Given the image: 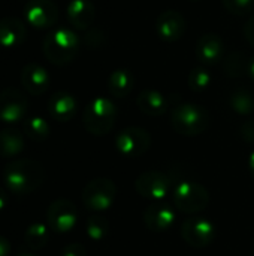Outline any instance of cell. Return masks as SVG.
<instances>
[{
	"label": "cell",
	"mask_w": 254,
	"mask_h": 256,
	"mask_svg": "<svg viewBox=\"0 0 254 256\" xmlns=\"http://www.w3.org/2000/svg\"><path fill=\"white\" fill-rule=\"evenodd\" d=\"M217 230L213 222L202 218L187 219L181 225V237L187 244L196 249H202L210 246L216 238Z\"/></svg>",
	"instance_id": "9c48e42d"
},
{
	"label": "cell",
	"mask_w": 254,
	"mask_h": 256,
	"mask_svg": "<svg viewBox=\"0 0 254 256\" xmlns=\"http://www.w3.org/2000/svg\"><path fill=\"white\" fill-rule=\"evenodd\" d=\"M244 34H246V39L249 40V44L254 46V15L246 22V26H244Z\"/></svg>",
	"instance_id": "1f68e13d"
},
{
	"label": "cell",
	"mask_w": 254,
	"mask_h": 256,
	"mask_svg": "<svg viewBox=\"0 0 254 256\" xmlns=\"http://www.w3.org/2000/svg\"><path fill=\"white\" fill-rule=\"evenodd\" d=\"M85 230H87L88 238H91L94 242H100L109 234V224L102 216H91V218H88V220L85 224Z\"/></svg>",
	"instance_id": "4316f807"
},
{
	"label": "cell",
	"mask_w": 254,
	"mask_h": 256,
	"mask_svg": "<svg viewBox=\"0 0 254 256\" xmlns=\"http://www.w3.org/2000/svg\"><path fill=\"white\" fill-rule=\"evenodd\" d=\"M171 178L160 171H147L142 172L136 182H135V189L136 192L148 200H156L160 201L166 198L171 192Z\"/></svg>",
	"instance_id": "30bf717a"
},
{
	"label": "cell",
	"mask_w": 254,
	"mask_h": 256,
	"mask_svg": "<svg viewBox=\"0 0 254 256\" xmlns=\"http://www.w3.org/2000/svg\"><path fill=\"white\" fill-rule=\"evenodd\" d=\"M46 220L51 231L57 234L70 232L78 220V210L75 204L69 200L60 198L51 202L46 210Z\"/></svg>",
	"instance_id": "52a82bcc"
},
{
	"label": "cell",
	"mask_w": 254,
	"mask_h": 256,
	"mask_svg": "<svg viewBox=\"0 0 254 256\" xmlns=\"http://www.w3.org/2000/svg\"><path fill=\"white\" fill-rule=\"evenodd\" d=\"M117 120V108L106 98L93 99L84 111V126L96 136H103L114 128Z\"/></svg>",
	"instance_id": "277c9868"
},
{
	"label": "cell",
	"mask_w": 254,
	"mask_h": 256,
	"mask_svg": "<svg viewBox=\"0 0 254 256\" xmlns=\"http://www.w3.org/2000/svg\"><path fill=\"white\" fill-rule=\"evenodd\" d=\"M151 146L150 134L138 126H130L123 129L115 138V147L118 153L126 158H139L148 152Z\"/></svg>",
	"instance_id": "ba28073f"
},
{
	"label": "cell",
	"mask_w": 254,
	"mask_h": 256,
	"mask_svg": "<svg viewBox=\"0 0 254 256\" xmlns=\"http://www.w3.org/2000/svg\"><path fill=\"white\" fill-rule=\"evenodd\" d=\"M223 52H225L223 40L220 39V36L214 33H207L201 36L195 50L196 58L202 64H208V66L220 62L223 58Z\"/></svg>",
	"instance_id": "2e32d148"
},
{
	"label": "cell",
	"mask_w": 254,
	"mask_h": 256,
	"mask_svg": "<svg viewBox=\"0 0 254 256\" xmlns=\"http://www.w3.org/2000/svg\"><path fill=\"white\" fill-rule=\"evenodd\" d=\"M61 256H87V250L79 243H70L63 249Z\"/></svg>",
	"instance_id": "f546056e"
},
{
	"label": "cell",
	"mask_w": 254,
	"mask_h": 256,
	"mask_svg": "<svg viewBox=\"0 0 254 256\" xmlns=\"http://www.w3.org/2000/svg\"><path fill=\"white\" fill-rule=\"evenodd\" d=\"M7 202H9V198H7V194H6V190H4L3 188H0V212L6 208Z\"/></svg>",
	"instance_id": "836d02e7"
},
{
	"label": "cell",
	"mask_w": 254,
	"mask_h": 256,
	"mask_svg": "<svg viewBox=\"0 0 254 256\" xmlns=\"http://www.w3.org/2000/svg\"><path fill=\"white\" fill-rule=\"evenodd\" d=\"M187 82H189L190 90H193L196 93H202V92L208 90V87L211 86L213 76L205 68H196L189 74Z\"/></svg>",
	"instance_id": "83f0119b"
},
{
	"label": "cell",
	"mask_w": 254,
	"mask_h": 256,
	"mask_svg": "<svg viewBox=\"0 0 254 256\" xmlns=\"http://www.w3.org/2000/svg\"><path fill=\"white\" fill-rule=\"evenodd\" d=\"M27 36L24 22L15 16H4L0 20V46L16 48Z\"/></svg>",
	"instance_id": "e0dca14e"
},
{
	"label": "cell",
	"mask_w": 254,
	"mask_h": 256,
	"mask_svg": "<svg viewBox=\"0 0 254 256\" xmlns=\"http://www.w3.org/2000/svg\"><path fill=\"white\" fill-rule=\"evenodd\" d=\"M223 6L234 15H246L252 12L254 8V0H222Z\"/></svg>",
	"instance_id": "f1b7e54d"
},
{
	"label": "cell",
	"mask_w": 254,
	"mask_h": 256,
	"mask_svg": "<svg viewBox=\"0 0 254 256\" xmlns=\"http://www.w3.org/2000/svg\"><path fill=\"white\" fill-rule=\"evenodd\" d=\"M24 15L33 27L46 28L55 24L58 8L52 0H30L24 6Z\"/></svg>",
	"instance_id": "7c38bea8"
},
{
	"label": "cell",
	"mask_w": 254,
	"mask_h": 256,
	"mask_svg": "<svg viewBox=\"0 0 254 256\" xmlns=\"http://www.w3.org/2000/svg\"><path fill=\"white\" fill-rule=\"evenodd\" d=\"M210 204L208 190L196 182H181L174 190V206L186 214L205 210Z\"/></svg>",
	"instance_id": "5b68a950"
},
{
	"label": "cell",
	"mask_w": 254,
	"mask_h": 256,
	"mask_svg": "<svg viewBox=\"0 0 254 256\" xmlns=\"http://www.w3.org/2000/svg\"><path fill=\"white\" fill-rule=\"evenodd\" d=\"M49 116L57 122H69L76 114V100L67 92H57L48 102Z\"/></svg>",
	"instance_id": "d6986e66"
},
{
	"label": "cell",
	"mask_w": 254,
	"mask_h": 256,
	"mask_svg": "<svg viewBox=\"0 0 254 256\" xmlns=\"http://www.w3.org/2000/svg\"><path fill=\"white\" fill-rule=\"evenodd\" d=\"M247 68H249V60L244 57V54L237 52V51L231 52L225 58V63H223L225 72L232 78H237V76H241V75L247 74Z\"/></svg>",
	"instance_id": "484cf974"
},
{
	"label": "cell",
	"mask_w": 254,
	"mask_h": 256,
	"mask_svg": "<svg viewBox=\"0 0 254 256\" xmlns=\"http://www.w3.org/2000/svg\"><path fill=\"white\" fill-rule=\"evenodd\" d=\"M48 242H49V226H46L45 224L36 222L25 230L24 243L31 250L43 249L48 244Z\"/></svg>",
	"instance_id": "603a6c76"
},
{
	"label": "cell",
	"mask_w": 254,
	"mask_h": 256,
	"mask_svg": "<svg viewBox=\"0 0 254 256\" xmlns=\"http://www.w3.org/2000/svg\"><path fill=\"white\" fill-rule=\"evenodd\" d=\"M117 186L112 180L99 177L88 182L82 190L84 206L91 212H105L115 201Z\"/></svg>",
	"instance_id": "8992f818"
},
{
	"label": "cell",
	"mask_w": 254,
	"mask_h": 256,
	"mask_svg": "<svg viewBox=\"0 0 254 256\" xmlns=\"http://www.w3.org/2000/svg\"><path fill=\"white\" fill-rule=\"evenodd\" d=\"M177 214L172 207L166 204H151L144 213L145 226L153 232H166L175 224Z\"/></svg>",
	"instance_id": "5bb4252c"
},
{
	"label": "cell",
	"mask_w": 254,
	"mask_h": 256,
	"mask_svg": "<svg viewBox=\"0 0 254 256\" xmlns=\"http://www.w3.org/2000/svg\"><path fill=\"white\" fill-rule=\"evenodd\" d=\"M96 18L94 4L90 0H70L67 4V20L69 22L78 28L85 30L88 28Z\"/></svg>",
	"instance_id": "ac0fdd59"
},
{
	"label": "cell",
	"mask_w": 254,
	"mask_h": 256,
	"mask_svg": "<svg viewBox=\"0 0 254 256\" xmlns=\"http://www.w3.org/2000/svg\"><path fill=\"white\" fill-rule=\"evenodd\" d=\"M10 254V243L7 238L0 236V256H9Z\"/></svg>",
	"instance_id": "d6a6232c"
},
{
	"label": "cell",
	"mask_w": 254,
	"mask_h": 256,
	"mask_svg": "<svg viewBox=\"0 0 254 256\" xmlns=\"http://www.w3.org/2000/svg\"><path fill=\"white\" fill-rule=\"evenodd\" d=\"M136 104H138V108L150 117H160L166 114L168 106H169L168 99L160 92H156V90L141 92L138 94Z\"/></svg>",
	"instance_id": "ffe728a7"
},
{
	"label": "cell",
	"mask_w": 254,
	"mask_h": 256,
	"mask_svg": "<svg viewBox=\"0 0 254 256\" xmlns=\"http://www.w3.org/2000/svg\"><path fill=\"white\" fill-rule=\"evenodd\" d=\"M249 168H250V172H252V176H253L254 178V152L249 158Z\"/></svg>",
	"instance_id": "d590c367"
},
{
	"label": "cell",
	"mask_w": 254,
	"mask_h": 256,
	"mask_svg": "<svg viewBox=\"0 0 254 256\" xmlns=\"http://www.w3.org/2000/svg\"><path fill=\"white\" fill-rule=\"evenodd\" d=\"M133 87H135V76L129 69H117L111 74L108 80L109 93L118 99L129 96Z\"/></svg>",
	"instance_id": "44dd1931"
},
{
	"label": "cell",
	"mask_w": 254,
	"mask_h": 256,
	"mask_svg": "<svg viewBox=\"0 0 254 256\" xmlns=\"http://www.w3.org/2000/svg\"><path fill=\"white\" fill-rule=\"evenodd\" d=\"M156 30L165 42H175L183 38L186 32V20L177 10H165L156 21Z\"/></svg>",
	"instance_id": "4fadbf2b"
},
{
	"label": "cell",
	"mask_w": 254,
	"mask_h": 256,
	"mask_svg": "<svg viewBox=\"0 0 254 256\" xmlns=\"http://www.w3.org/2000/svg\"><path fill=\"white\" fill-rule=\"evenodd\" d=\"M21 84L31 96H40L49 87V75L40 64L30 63L21 70Z\"/></svg>",
	"instance_id": "9a60e30c"
},
{
	"label": "cell",
	"mask_w": 254,
	"mask_h": 256,
	"mask_svg": "<svg viewBox=\"0 0 254 256\" xmlns=\"http://www.w3.org/2000/svg\"><path fill=\"white\" fill-rule=\"evenodd\" d=\"M27 98L18 88L9 87L0 92V120L7 124L18 123L27 112Z\"/></svg>",
	"instance_id": "8fae6325"
},
{
	"label": "cell",
	"mask_w": 254,
	"mask_h": 256,
	"mask_svg": "<svg viewBox=\"0 0 254 256\" xmlns=\"http://www.w3.org/2000/svg\"><path fill=\"white\" fill-rule=\"evenodd\" d=\"M18 256H36V255H31V254H21V255Z\"/></svg>",
	"instance_id": "8d00e7d4"
},
{
	"label": "cell",
	"mask_w": 254,
	"mask_h": 256,
	"mask_svg": "<svg viewBox=\"0 0 254 256\" xmlns=\"http://www.w3.org/2000/svg\"><path fill=\"white\" fill-rule=\"evenodd\" d=\"M231 108L241 116H249L254 111V93L249 88H237L229 96Z\"/></svg>",
	"instance_id": "cb8c5ba5"
},
{
	"label": "cell",
	"mask_w": 254,
	"mask_h": 256,
	"mask_svg": "<svg viewBox=\"0 0 254 256\" xmlns=\"http://www.w3.org/2000/svg\"><path fill=\"white\" fill-rule=\"evenodd\" d=\"M24 150V136L15 128H4L0 130V156L13 158Z\"/></svg>",
	"instance_id": "7402d4cb"
},
{
	"label": "cell",
	"mask_w": 254,
	"mask_h": 256,
	"mask_svg": "<svg viewBox=\"0 0 254 256\" xmlns=\"http://www.w3.org/2000/svg\"><path fill=\"white\" fill-rule=\"evenodd\" d=\"M247 74L250 75V78L254 80V57L249 60V68H247Z\"/></svg>",
	"instance_id": "e575fe53"
},
{
	"label": "cell",
	"mask_w": 254,
	"mask_h": 256,
	"mask_svg": "<svg viewBox=\"0 0 254 256\" xmlns=\"http://www.w3.org/2000/svg\"><path fill=\"white\" fill-rule=\"evenodd\" d=\"M22 129H24L25 136H28L31 141H36V142H42V141L48 140V136L51 134L48 122L39 116H33V117L27 118L24 122Z\"/></svg>",
	"instance_id": "d4e9b609"
},
{
	"label": "cell",
	"mask_w": 254,
	"mask_h": 256,
	"mask_svg": "<svg viewBox=\"0 0 254 256\" xmlns=\"http://www.w3.org/2000/svg\"><path fill=\"white\" fill-rule=\"evenodd\" d=\"M45 57L57 66L70 63L79 51V39L69 28H57L43 39Z\"/></svg>",
	"instance_id": "7a4b0ae2"
},
{
	"label": "cell",
	"mask_w": 254,
	"mask_h": 256,
	"mask_svg": "<svg viewBox=\"0 0 254 256\" xmlns=\"http://www.w3.org/2000/svg\"><path fill=\"white\" fill-rule=\"evenodd\" d=\"M210 114L205 108L195 104H181L171 114V123L177 134L196 136L210 126Z\"/></svg>",
	"instance_id": "3957f363"
},
{
	"label": "cell",
	"mask_w": 254,
	"mask_h": 256,
	"mask_svg": "<svg viewBox=\"0 0 254 256\" xmlns=\"http://www.w3.org/2000/svg\"><path fill=\"white\" fill-rule=\"evenodd\" d=\"M241 135L243 140L247 142H254V120L246 122L241 128Z\"/></svg>",
	"instance_id": "4dcf8cb0"
},
{
	"label": "cell",
	"mask_w": 254,
	"mask_h": 256,
	"mask_svg": "<svg viewBox=\"0 0 254 256\" xmlns=\"http://www.w3.org/2000/svg\"><path fill=\"white\" fill-rule=\"evenodd\" d=\"M3 182L13 195L24 196L37 190L43 184L45 170L33 159L12 160L4 166Z\"/></svg>",
	"instance_id": "6da1fadb"
}]
</instances>
